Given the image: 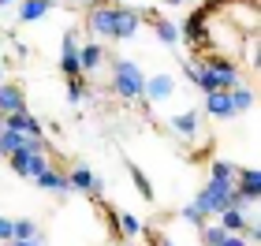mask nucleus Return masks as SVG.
<instances>
[{"mask_svg": "<svg viewBox=\"0 0 261 246\" xmlns=\"http://www.w3.org/2000/svg\"><path fill=\"white\" fill-rule=\"evenodd\" d=\"M149 22L146 8H127V4H93L86 11V38L93 41H135L142 26Z\"/></svg>", "mask_w": 261, "mask_h": 246, "instance_id": "f257e3e1", "label": "nucleus"}, {"mask_svg": "<svg viewBox=\"0 0 261 246\" xmlns=\"http://www.w3.org/2000/svg\"><path fill=\"white\" fill-rule=\"evenodd\" d=\"M4 127H8V131L27 134V138H45V127H41V120H38L30 108H22V112H15V116H4Z\"/></svg>", "mask_w": 261, "mask_h": 246, "instance_id": "f8f14e48", "label": "nucleus"}, {"mask_svg": "<svg viewBox=\"0 0 261 246\" xmlns=\"http://www.w3.org/2000/svg\"><path fill=\"white\" fill-rule=\"evenodd\" d=\"M41 231H38V220H30V216H15L11 220V239H38Z\"/></svg>", "mask_w": 261, "mask_h": 246, "instance_id": "f3484780", "label": "nucleus"}, {"mask_svg": "<svg viewBox=\"0 0 261 246\" xmlns=\"http://www.w3.org/2000/svg\"><path fill=\"white\" fill-rule=\"evenodd\" d=\"M112 224H116V231H120L123 239H138L142 231H146V224H142L135 213H127V209H112Z\"/></svg>", "mask_w": 261, "mask_h": 246, "instance_id": "dca6fc26", "label": "nucleus"}, {"mask_svg": "<svg viewBox=\"0 0 261 246\" xmlns=\"http://www.w3.org/2000/svg\"><path fill=\"white\" fill-rule=\"evenodd\" d=\"M11 242V216H0V246Z\"/></svg>", "mask_w": 261, "mask_h": 246, "instance_id": "aec40b11", "label": "nucleus"}, {"mask_svg": "<svg viewBox=\"0 0 261 246\" xmlns=\"http://www.w3.org/2000/svg\"><path fill=\"white\" fill-rule=\"evenodd\" d=\"M34 183H38L45 194H56L60 202H67V198H71V183H67V172H64V168H53V164H49V168H45Z\"/></svg>", "mask_w": 261, "mask_h": 246, "instance_id": "9b49d317", "label": "nucleus"}, {"mask_svg": "<svg viewBox=\"0 0 261 246\" xmlns=\"http://www.w3.org/2000/svg\"><path fill=\"white\" fill-rule=\"evenodd\" d=\"M8 164H11V172H15L19 179H38L53 164L49 160V138H27V142L8 157Z\"/></svg>", "mask_w": 261, "mask_h": 246, "instance_id": "7ed1b4c3", "label": "nucleus"}, {"mask_svg": "<svg viewBox=\"0 0 261 246\" xmlns=\"http://www.w3.org/2000/svg\"><path fill=\"white\" fill-rule=\"evenodd\" d=\"M4 82H8V67H0V86H4Z\"/></svg>", "mask_w": 261, "mask_h": 246, "instance_id": "5701e85b", "label": "nucleus"}, {"mask_svg": "<svg viewBox=\"0 0 261 246\" xmlns=\"http://www.w3.org/2000/svg\"><path fill=\"white\" fill-rule=\"evenodd\" d=\"M22 108H30L27 104V90H22L19 82H4V86H0V116H15Z\"/></svg>", "mask_w": 261, "mask_h": 246, "instance_id": "ddd939ff", "label": "nucleus"}, {"mask_svg": "<svg viewBox=\"0 0 261 246\" xmlns=\"http://www.w3.org/2000/svg\"><path fill=\"white\" fill-rule=\"evenodd\" d=\"M201 116H209V120H217V123H228V120H239V108H235V97H231V90H213V93H201Z\"/></svg>", "mask_w": 261, "mask_h": 246, "instance_id": "423d86ee", "label": "nucleus"}, {"mask_svg": "<svg viewBox=\"0 0 261 246\" xmlns=\"http://www.w3.org/2000/svg\"><path fill=\"white\" fill-rule=\"evenodd\" d=\"M4 246H45V242H41V235H38V239H11V242H4Z\"/></svg>", "mask_w": 261, "mask_h": 246, "instance_id": "412c9836", "label": "nucleus"}, {"mask_svg": "<svg viewBox=\"0 0 261 246\" xmlns=\"http://www.w3.org/2000/svg\"><path fill=\"white\" fill-rule=\"evenodd\" d=\"M109 86H112V93H116V101L135 104V101H142L146 71H142L130 56H116V60H109Z\"/></svg>", "mask_w": 261, "mask_h": 246, "instance_id": "f03ea898", "label": "nucleus"}, {"mask_svg": "<svg viewBox=\"0 0 261 246\" xmlns=\"http://www.w3.org/2000/svg\"><path fill=\"white\" fill-rule=\"evenodd\" d=\"M127 168H130V179H135V190L146 198V202H153V186H149L146 175H142V168H138V164H127Z\"/></svg>", "mask_w": 261, "mask_h": 246, "instance_id": "6ab92c4d", "label": "nucleus"}, {"mask_svg": "<svg viewBox=\"0 0 261 246\" xmlns=\"http://www.w3.org/2000/svg\"><path fill=\"white\" fill-rule=\"evenodd\" d=\"M22 142H27V134H19V131H8V127H4V131H0V160H8V157L15 153V149H19Z\"/></svg>", "mask_w": 261, "mask_h": 246, "instance_id": "a211bd4d", "label": "nucleus"}, {"mask_svg": "<svg viewBox=\"0 0 261 246\" xmlns=\"http://www.w3.org/2000/svg\"><path fill=\"white\" fill-rule=\"evenodd\" d=\"M168 131L175 138H183V142H198V134H201V112H198V104H191V108H183V112H172L168 116Z\"/></svg>", "mask_w": 261, "mask_h": 246, "instance_id": "6e6552de", "label": "nucleus"}, {"mask_svg": "<svg viewBox=\"0 0 261 246\" xmlns=\"http://www.w3.org/2000/svg\"><path fill=\"white\" fill-rule=\"evenodd\" d=\"M149 22H153V34H157V41L164 45V49H183V22H175V19H168V15H149Z\"/></svg>", "mask_w": 261, "mask_h": 246, "instance_id": "9d476101", "label": "nucleus"}, {"mask_svg": "<svg viewBox=\"0 0 261 246\" xmlns=\"http://www.w3.org/2000/svg\"><path fill=\"white\" fill-rule=\"evenodd\" d=\"M79 30H64V38H60V56H56V67L64 71V78H75L82 75L79 71Z\"/></svg>", "mask_w": 261, "mask_h": 246, "instance_id": "1a4fd4ad", "label": "nucleus"}, {"mask_svg": "<svg viewBox=\"0 0 261 246\" xmlns=\"http://www.w3.org/2000/svg\"><path fill=\"white\" fill-rule=\"evenodd\" d=\"M0 131H4V116H0Z\"/></svg>", "mask_w": 261, "mask_h": 246, "instance_id": "b1692460", "label": "nucleus"}, {"mask_svg": "<svg viewBox=\"0 0 261 246\" xmlns=\"http://www.w3.org/2000/svg\"><path fill=\"white\" fill-rule=\"evenodd\" d=\"M67 183H71V194L90 198V202H105V179L90 168V164H82V160L71 164L67 168Z\"/></svg>", "mask_w": 261, "mask_h": 246, "instance_id": "20e7f679", "label": "nucleus"}, {"mask_svg": "<svg viewBox=\"0 0 261 246\" xmlns=\"http://www.w3.org/2000/svg\"><path fill=\"white\" fill-rule=\"evenodd\" d=\"M53 0H15V19L19 22H41L45 15H53Z\"/></svg>", "mask_w": 261, "mask_h": 246, "instance_id": "2eb2a0df", "label": "nucleus"}, {"mask_svg": "<svg viewBox=\"0 0 261 246\" xmlns=\"http://www.w3.org/2000/svg\"><path fill=\"white\" fill-rule=\"evenodd\" d=\"M105 67H109V49H105V41L82 38L79 41V71H82V78H97Z\"/></svg>", "mask_w": 261, "mask_h": 246, "instance_id": "0eeeda50", "label": "nucleus"}, {"mask_svg": "<svg viewBox=\"0 0 261 246\" xmlns=\"http://www.w3.org/2000/svg\"><path fill=\"white\" fill-rule=\"evenodd\" d=\"M8 8H15V0H0V11H8Z\"/></svg>", "mask_w": 261, "mask_h": 246, "instance_id": "4be33fe9", "label": "nucleus"}, {"mask_svg": "<svg viewBox=\"0 0 261 246\" xmlns=\"http://www.w3.org/2000/svg\"><path fill=\"white\" fill-rule=\"evenodd\" d=\"M175 93H179V78L172 71H157V75H146V86H142V104H146V112L153 104H168L175 101Z\"/></svg>", "mask_w": 261, "mask_h": 246, "instance_id": "39448f33", "label": "nucleus"}, {"mask_svg": "<svg viewBox=\"0 0 261 246\" xmlns=\"http://www.w3.org/2000/svg\"><path fill=\"white\" fill-rule=\"evenodd\" d=\"M235 194L246 198V202H257L261 198V172L257 168H239L235 172Z\"/></svg>", "mask_w": 261, "mask_h": 246, "instance_id": "4468645a", "label": "nucleus"}]
</instances>
